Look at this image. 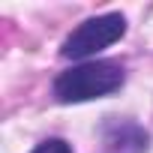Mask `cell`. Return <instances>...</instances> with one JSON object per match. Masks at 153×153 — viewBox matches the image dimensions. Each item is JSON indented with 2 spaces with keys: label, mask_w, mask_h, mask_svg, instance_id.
Listing matches in <instances>:
<instances>
[{
  "label": "cell",
  "mask_w": 153,
  "mask_h": 153,
  "mask_svg": "<svg viewBox=\"0 0 153 153\" xmlns=\"http://www.w3.org/2000/svg\"><path fill=\"white\" fill-rule=\"evenodd\" d=\"M126 78V72L114 60H96V63H81L57 75L54 81V96L60 102H87L114 93Z\"/></svg>",
  "instance_id": "1"
},
{
  "label": "cell",
  "mask_w": 153,
  "mask_h": 153,
  "mask_svg": "<svg viewBox=\"0 0 153 153\" xmlns=\"http://www.w3.org/2000/svg\"><path fill=\"white\" fill-rule=\"evenodd\" d=\"M126 33V18L120 12H108V15H96V18H87L75 27L66 39H63V48L60 54L69 57V60H84L108 45H114L120 36Z\"/></svg>",
  "instance_id": "2"
},
{
  "label": "cell",
  "mask_w": 153,
  "mask_h": 153,
  "mask_svg": "<svg viewBox=\"0 0 153 153\" xmlns=\"http://www.w3.org/2000/svg\"><path fill=\"white\" fill-rule=\"evenodd\" d=\"M105 141H108L111 147H117V150H126V153H144L150 135H147L138 123L114 120V123L105 126Z\"/></svg>",
  "instance_id": "3"
},
{
  "label": "cell",
  "mask_w": 153,
  "mask_h": 153,
  "mask_svg": "<svg viewBox=\"0 0 153 153\" xmlns=\"http://www.w3.org/2000/svg\"><path fill=\"white\" fill-rule=\"evenodd\" d=\"M33 153H72V147H69L63 138H48V141L36 144V147H33Z\"/></svg>",
  "instance_id": "4"
}]
</instances>
